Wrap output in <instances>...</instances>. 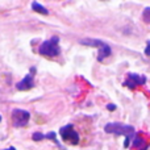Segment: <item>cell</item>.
<instances>
[{
    "label": "cell",
    "instance_id": "obj_17",
    "mask_svg": "<svg viewBox=\"0 0 150 150\" xmlns=\"http://www.w3.org/2000/svg\"><path fill=\"white\" fill-rule=\"evenodd\" d=\"M0 121H1V116H0Z\"/></svg>",
    "mask_w": 150,
    "mask_h": 150
},
{
    "label": "cell",
    "instance_id": "obj_14",
    "mask_svg": "<svg viewBox=\"0 0 150 150\" xmlns=\"http://www.w3.org/2000/svg\"><path fill=\"white\" fill-rule=\"evenodd\" d=\"M145 54L150 57V41H148V44H146V47H145Z\"/></svg>",
    "mask_w": 150,
    "mask_h": 150
},
{
    "label": "cell",
    "instance_id": "obj_12",
    "mask_svg": "<svg viewBox=\"0 0 150 150\" xmlns=\"http://www.w3.org/2000/svg\"><path fill=\"white\" fill-rule=\"evenodd\" d=\"M33 141H41V140H44L45 138V136L42 134V133H40V132H36V133H33Z\"/></svg>",
    "mask_w": 150,
    "mask_h": 150
},
{
    "label": "cell",
    "instance_id": "obj_6",
    "mask_svg": "<svg viewBox=\"0 0 150 150\" xmlns=\"http://www.w3.org/2000/svg\"><path fill=\"white\" fill-rule=\"evenodd\" d=\"M36 73V69H32V73L25 75L24 76L23 80H20V82L16 84V88L20 91H26V90H30V88L34 87V80H33V75Z\"/></svg>",
    "mask_w": 150,
    "mask_h": 150
},
{
    "label": "cell",
    "instance_id": "obj_9",
    "mask_svg": "<svg viewBox=\"0 0 150 150\" xmlns=\"http://www.w3.org/2000/svg\"><path fill=\"white\" fill-rule=\"evenodd\" d=\"M133 146L140 150H146L148 149V144H145V140H144L141 136H138V137L134 138V141H133Z\"/></svg>",
    "mask_w": 150,
    "mask_h": 150
},
{
    "label": "cell",
    "instance_id": "obj_13",
    "mask_svg": "<svg viewBox=\"0 0 150 150\" xmlns=\"http://www.w3.org/2000/svg\"><path fill=\"white\" fill-rule=\"evenodd\" d=\"M46 137H47V138H50V140H54V141H55V144H58V141L55 140V133H54V132H50L49 134L46 136ZM58 145H59V144H58Z\"/></svg>",
    "mask_w": 150,
    "mask_h": 150
},
{
    "label": "cell",
    "instance_id": "obj_11",
    "mask_svg": "<svg viewBox=\"0 0 150 150\" xmlns=\"http://www.w3.org/2000/svg\"><path fill=\"white\" fill-rule=\"evenodd\" d=\"M142 20L146 24H150V7H146L142 12Z\"/></svg>",
    "mask_w": 150,
    "mask_h": 150
},
{
    "label": "cell",
    "instance_id": "obj_4",
    "mask_svg": "<svg viewBox=\"0 0 150 150\" xmlns=\"http://www.w3.org/2000/svg\"><path fill=\"white\" fill-rule=\"evenodd\" d=\"M59 134L63 141H70L73 145H76L79 142V134L73 129V125H66V127L61 128Z\"/></svg>",
    "mask_w": 150,
    "mask_h": 150
},
{
    "label": "cell",
    "instance_id": "obj_15",
    "mask_svg": "<svg viewBox=\"0 0 150 150\" xmlns=\"http://www.w3.org/2000/svg\"><path fill=\"white\" fill-rule=\"evenodd\" d=\"M107 109H108V111H115V109H116V105H115V104H108V105H107Z\"/></svg>",
    "mask_w": 150,
    "mask_h": 150
},
{
    "label": "cell",
    "instance_id": "obj_16",
    "mask_svg": "<svg viewBox=\"0 0 150 150\" xmlns=\"http://www.w3.org/2000/svg\"><path fill=\"white\" fill-rule=\"evenodd\" d=\"M4 150H16L15 148H9V149H4Z\"/></svg>",
    "mask_w": 150,
    "mask_h": 150
},
{
    "label": "cell",
    "instance_id": "obj_5",
    "mask_svg": "<svg viewBox=\"0 0 150 150\" xmlns=\"http://www.w3.org/2000/svg\"><path fill=\"white\" fill-rule=\"evenodd\" d=\"M146 82V76L138 74H129L127 78V80L124 82V86L128 87L129 90H134L137 86H142Z\"/></svg>",
    "mask_w": 150,
    "mask_h": 150
},
{
    "label": "cell",
    "instance_id": "obj_10",
    "mask_svg": "<svg viewBox=\"0 0 150 150\" xmlns=\"http://www.w3.org/2000/svg\"><path fill=\"white\" fill-rule=\"evenodd\" d=\"M32 9L38 12V13H41V15H49V11H47L42 4H40V3H37V1L32 3Z\"/></svg>",
    "mask_w": 150,
    "mask_h": 150
},
{
    "label": "cell",
    "instance_id": "obj_2",
    "mask_svg": "<svg viewBox=\"0 0 150 150\" xmlns=\"http://www.w3.org/2000/svg\"><path fill=\"white\" fill-rule=\"evenodd\" d=\"M58 42H59V38H58L57 36H54L50 40H47V41L42 42L40 49H38L40 54L44 55V57H49V58L57 57V55L61 53L59 46H58Z\"/></svg>",
    "mask_w": 150,
    "mask_h": 150
},
{
    "label": "cell",
    "instance_id": "obj_1",
    "mask_svg": "<svg viewBox=\"0 0 150 150\" xmlns=\"http://www.w3.org/2000/svg\"><path fill=\"white\" fill-rule=\"evenodd\" d=\"M104 130L107 133H112V134H117V136H125V142L124 146L129 148L130 144V138L134 136V128L132 125H125L121 122H109L104 127Z\"/></svg>",
    "mask_w": 150,
    "mask_h": 150
},
{
    "label": "cell",
    "instance_id": "obj_7",
    "mask_svg": "<svg viewBox=\"0 0 150 150\" xmlns=\"http://www.w3.org/2000/svg\"><path fill=\"white\" fill-rule=\"evenodd\" d=\"M80 44L87 45V46H92V47H100L104 45V42L96 38H83V40H80Z\"/></svg>",
    "mask_w": 150,
    "mask_h": 150
},
{
    "label": "cell",
    "instance_id": "obj_3",
    "mask_svg": "<svg viewBox=\"0 0 150 150\" xmlns=\"http://www.w3.org/2000/svg\"><path fill=\"white\" fill-rule=\"evenodd\" d=\"M29 117H30V113L24 109H13L12 112V121L16 128L25 127L29 121Z\"/></svg>",
    "mask_w": 150,
    "mask_h": 150
},
{
    "label": "cell",
    "instance_id": "obj_8",
    "mask_svg": "<svg viewBox=\"0 0 150 150\" xmlns=\"http://www.w3.org/2000/svg\"><path fill=\"white\" fill-rule=\"evenodd\" d=\"M111 55V47L107 44H104L103 46L99 47V54H98V61H103L104 58L109 57Z\"/></svg>",
    "mask_w": 150,
    "mask_h": 150
}]
</instances>
